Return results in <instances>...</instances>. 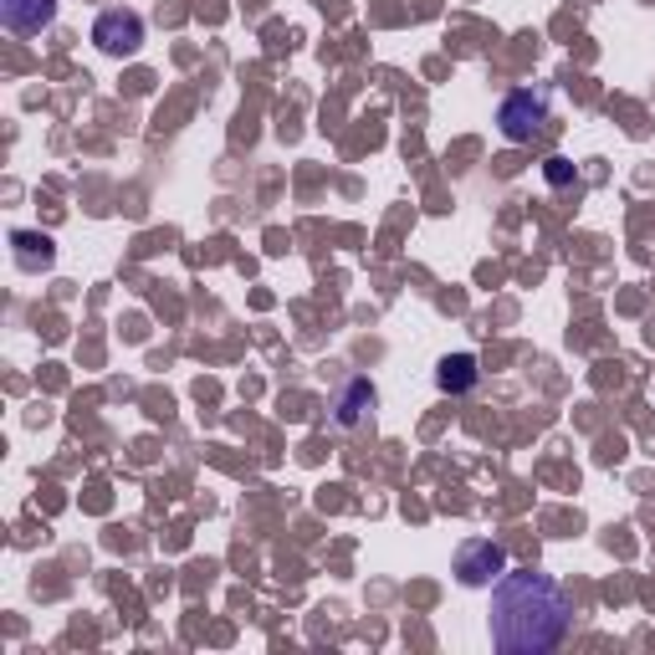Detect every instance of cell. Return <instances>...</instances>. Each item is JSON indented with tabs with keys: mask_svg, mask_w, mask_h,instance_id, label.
I'll use <instances>...</instances> for the list:
<instances>
[{
	"mask_svg": "<svg viewBox=\"0 0 655 655\" xmlns=\"http://www.w3.org/2000/svg\"><path fill=\"white\" fill-rule=\"evenodd\" d=\"M573 630L569 589L548 573H512L492 584V645L502 655L558 651Z\"/></svg>",
	"mask_w": 655,
	"mask_h": 655,
	"instance_id": "1",
	"label": "cell"
},
{
	"mask_svg": "<svg viewBox=\"0 0 655 655\" xmlns=\"http://www.w3.org/2000/svg\"><path fill=\"white\" fill-rule=\"evenodd\" d=\"M543 123H548V98L533 93V87L507 93L502 108H497V129H502L507 144H533L543 134Z\"/></svg>",
	"mask_w": 655,
	"mask_h": 655,
	"instance_id": "2",
	"label": "cell"
},
{
	"mask_svg": "<svg viewBox=\"0 0 655 655\" xmlns=\"http://www.w3.org/2000/svg\"><path fill=\"white\" fill-rule=\"evenodd\" d=\"M502 573H507V548L497 538L461 543V554H456V579L466 589H487V584H497Z\"/></svg>",
	"mask_w": 655,
	"mask_h": 655,
	"instance_id": "3",
	"label": "cell"
},
{
	"mask_svg": "<svg viewBox=\"0 0 655 655\" xmlns=\"http://www.w3.org/2000/svg\"><path fill=\"white\" fill-rule=\"evenodd\" d=\"M93 41L108 57H134L144 47V16L138 11H102L98 26H93Z\"/></svg>",
	"mask_w": 655,
	"mask_h": 655,
	"instance_id": "4",
	"label": "cell"
},
{
	"mask_svg": "<svg viewBox=\"0 0 655 655\" xmlns=\"http://www.w3.org/2000/svg\"><path fill=\"white\" fill-rule=\"evenodd\" d=\"M0 21L16 36H36L57 21V0H0Z\"/></svg>",
	"mask_w": 655,
	"mask_h": 655,
	"instance_id": "5",
	"label": "cell"
},
{
	"mask_svg": "<svg viewBox=\"0 0 655 655\" xmlns=\"http://www.w3.org/2000/svg\"><path fill=\"white\" fill-rule=\"evenodd\" d=\"M369 410H374V385H369V379H349L343 395H338V415H333V421L343 425V430H353V425L369 421Z\"/></svg>",
	"mask_w": 655,
	"mask_h": 655,
	"instance_id": "6",
	"label": "cell"
},
{
	"mask_svg": "<svg viewBox=\"0 0 655 655\" xmlns=\"http://www.w3.org/2000/svg\"><path fill=\"white\" fill-rule=\"evenodd\" d=\"M476 379H482V369H476V359H471V353H451V359H440L436 385L446 389V395H466Z\"/></svg>",
	"mask_w": 655,
	"mask_h": 655,
	"instance_id": "7",
	"label": "cell"
},
{
	"mask_svg": "<svg viewBox=\"0 0 655 655\" xmlns=\"http://www.w3.org/2000/svg\"><path fill=\"white\" fill-rule=\"evenodd\" d=\"M11 241H16V262L26 271H41V267H51V235H36V231H16L11 235Z\"/></svg>",
	"mask_w": 655,
	"mask_h": 655,
	"instance_id": "8",
	"label": "cell"
},
{
	"mask_svg": "<svg viewBox=\"0 0 655 655\" xmlns=\"http://www.w3.org/2000/svg\"><path fill=\"white\" fill-rule=\"evenodd\" d=\"M548 180H554V185H569V180H573V165L554 154V159H548Z\"/></svg>",
	"mask_w": 655,
	"mask_h": 655,
	"instance_id": "9",
	"label": "cell"
}]
</instances>
